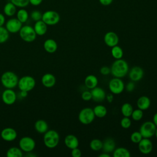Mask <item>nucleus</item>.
<instances>
[{
  "label": "nucleus",
  "mask_w": 157,
  "mask_h": 157,
  "mask_svg": "<svg viewBox=\"0 0 157 157\" xmlns=\"http://www.w3.org/2000/svg\"><path fill=\"white\" fill-rule=\"evenodd\" d=\"M121 126L124 129H128L131 125V121L129 117H124L120 121Z\"/></svg>",
  "instance_id": "58836bf2"
},
{
  "label": "nucleus",
  "mask_w": 157,
  "mask_h": 157,
  "mask_svg": "<svg viewBox=\"0 0 157 157\" xmlns=\"http://www.w3.org/2000/svg\"><path fill=\"white\" fill-rule=\"evenodd\" d=\"M93 110L95 117L98 118H103L107 115V113L106 107L102 105H97Z\"/></svg>",
  "instance_id": "c85d7f7f"
},
{
  "label": "nucleus",
  "mask_w": 157,
  "mask_h": 157,
  "mask_svg": "<svg viewBox=\"0 0 157 157\" xmlns=\"http://www.w3.org/2000/svg\"><path fill=\"white\" fill-rule=\"evenodd\" d=\"M22 24L17 18H11L6 21L5 28L10 33H17L22 27Z\"/></svg>",
  "instance_id": "9b49d317"
},
{
  "label": "nucleus",
  "mask_w": 157,
  "mask_h": 157,
  "mask_svg": "<svg viewBox=\"0 0 157 157\" xmlns=\"http://www.w3.org/2000/svg\"><path fill=\"white\" fill-rule=\"evenodd\" d=\"M18 145L22 151L25 152H31L36 147V142L32 137L25 136L20 139Z\"/></svg>",
  "instance_id": "9d476101"
},
{
  "label": "nucleus",
  "mask_w": 157,
  "mask_h": 157,
  "mask_svg": "<svg viewBox=\"0 0 157 157\" xmlns=\"http://www.w3.org/2000/svg\"><path fill=\"white\" fill-rule=\"evenodd\" d=\"M64 144L69 149H73L78 147L79 142L77 137L72 134H69L64 138Z\"/></svg>",
  "instance_id": "6ab92c4d"
},
{
  "label": "nucleus",
  "mask_w": 157,
  "mask_h": 157,
  "mask_svg": "<svg viewBox=\"0 0 157 157\" xmlns=\"http://www.w3.org/2000/svg\"><path fill=\"white\" fill-rule=\"evenodd\" d=\"M91 93L92 96V99L96 102H102L105 99L106 94L105 91L100 88L96 86L91 89Z\"/></svg>",
  "instance_id": "f3484780"
},
{
  "label": "nucleus",
  "mask_w": 157,
  "mask_h": 157,
  "mask_svg": "<svg viewBox=\"0 0 157 157\" xmlns=\"http://www.w3.org/2000/svg\"><path fill=\"white\" fill-rule=\"evenodd\" d=\"M104 40L105 44L108 47H112L118 44L119 39L118 36L113 31H109L105 33V34L104 35Z\"/></svg>",
  "instance_id": "2eb2a0df"
},
{
  "label": "nucleus",
  "mask_w": 157,
  "mask_h": 157,
  "mask_svg": "<svg viewBox=\"0 0 157 157\" xmlns=\"http://www.w3.org/2000/svg\"><path fill=\"white\" fill-rule=\"evenodd\" d=\"M1 137L5 141H13L17 138V132L15 129L12 128H5L1 132Z\"/></svg>",
  "instance_id": "4468645a"
},
{
  "label": "nucleus",
  "mask_w": 157,
  "mask_h": 157,
  "mask_svg": "<svg viewBox=\"0 0 157 157\" xmlns=\"http://www.w3.org/2000/svg\"><path fill=\"white\" fill-rule=\"evenodd\" d=\"M34 128L36 131L40 134H44L48 131V125L44 120H38L34 123Z\"/></svg>",
  "instance_id": "393cba45"
},
{
  "label": "nucleus",
  "mask_w": 157,
  "mask_h": 157,
  "mask_svg": "<svg viewBox=\"0 0 157 157\" xmlns=\"http://www.w3.org/2000/svg\"><path fill=\"white\" fill-rule=\"evenodd\" d=\"M90 147L93 151H99L102 148V142L98 139H93L90 143Z\"/></svg>",
  "instance_id": "473e14b6"
},
{
  "label": "nucleus",
  "mask_w": 157,
  "mask_h": 157,
  "mask_svg": "<svg viewBox=\"0 0 157 157\" xmlns=\"http://www.w3.org/2000/svg\"><path fill=\"white\" fill-rule=\"evenodd\" d=\"M153 123L156 125V126H157V112L155 113L153 115Z\"/></svg>",
  "instance_id": "09e8293b"
},
{
  "label": "nucleus",
  "mask_w": 157,
  "mask_h": 157,
  "mask_svg": "<svg viewBox=\"0 0 157 157\" xmlns=\"http://www.w3.org/2000/svg\"><path fill=\"white\" fill-rule=\"evenodd\" d=\"M144 76L143 69L139 66L132 67L129 73V77L132 82H138Z\"/></svg>",
  "instance_id": "dca6fc26"
},
{
  "label": "nucleus",
  "mask_w": 157,
  "mask_h": 157,
  "mask_svg": "<svg viewBox=\"0 0 157 157\" xmlns=\"http://www.w3.org/2000/svg\"><path fill=\"white\" fill-rule=\"evenodd\" d=\"M110 73L113 76L117 78H122L124 77L128 72L129 66L128 63L121 59H116L110 67Z\"/></svg>",
  "instance_id": "f257e3e1"
},
{
  "label": "nucleus",
  "mask_w": 157,
  "mask_h": 157,
  "mask_svg": "<svg viewBox=\"0 0 157 157\" xmlns=\"http://www.w3.org/2000/svg\"><path fill=\"white\" fill-rule=\"evenodd\" d=\"M110 68L108 66H103L100 69V72L103 75H107L110 73Z\"/></svg>",
  "instance_id": "a19ab883"
},
{
  "label": "nucleus",
  "mask_w": 157,
  "mask_h": 157,
  "mask_svg": "<svg viewBox=\"0 0 157 157\" xmlns=\"http://www.w3.org/2000/svg\"><path fill=\"white\" fill-rule=\"evenodd\" d=\"M134 88H135V84L132 81L128 82L126 85V90L128 92L132 91L134 90Z\"/></svg>",
  "instance_id": "37998d69"
},
{
  "label": "nucleus",
  "mask_w": 157,
  "mask_h": 157,
  "mask_svg": "<svg viewBox=\"0 0 157 157\" xmlns=\"http://www.w3.org/2000/svg\"><path fill=\"white\" fill-rule=\"evenodd\" d=\"M44 48L47 52L49 53H53L56 51L58 48V45L54 39H47L44 43Z\"/></svg>",
  "instance_id": "412c9836"
},
{
  "label": "nucleus",
  "mask_w": 157,
  "mask_h": 157,
  "mask_svg": "<svg viewBox=\"0 0 157 157\" xmlns=\"http://www.w3.org/2000/svg\"><path fill=\"white\" fill-rule=\"evenodd\" d=\"M99 157H110V155L108 153H105V152H103L102 153L100 154L99 155Z\"/></svg>",
  "instance_id": "8fccbe9b"
},
{
  "label": "nucleus",
  "mask_w": 157,
  "mask_h": 157,
  "mask_svg": "<svg viewBox=\"0 0 157 157\" xmlns=\"http://www.w3.org/2000/svg\"><path fill=\"white\" fill-rule=\"evenodd\" d=\"M71 155L73 157H80L82 155V152H81L80 150L77 147V148L72 149Z\"/></svg>",
  "instance_id": "79ce46f5"
},
{
  "label": "nucleus",
  "mask_w": 157,
  "mask_h": 157,
  "mask_svg": "<svg viewBox=\"0 0 157 157\" xmlns=\"http://www.w3.org/2000/svg\"><path fill=\"white\" fill-rule=\"evenodd\" d=\"M9 38V33L3 26H0V44L6 42Z\"/></svg>",
  "instance_id": "72a5a7b5"
},
{
  "label": "nucleus",
  "mask_w": 157,
  "mask_h": 157,
  "mask_svg": "<svg viewBox=\"0 0 157 157\" xmlns=\"http://www.w3.org/2000/svg\"><path fill=\"white\" fill-rule=\"evenodd\" d=\"M18 78L15 73L12 71L4 72L1 77V82L6 88L12 89L18 85Z\"/></svg>",
  "instance_id": "f03ea898"
},
{
  "label": "nucleus",
  "mask_w": 157,
  "mask_h": 157,
  "mask_svg": "<svg viewBox=\"0 0 157 157\" xmlns=\"http://www.w3.org/2000/svg\"><path fill=\"white\" fill-rule=\"evenodd\" d=\"M99 1L103 6H109L112 2L113 0H99Z\"/></svg>",
  "instance_id": "49530a36"
},
{
  "label": "nucleus",
  "mask_w": 157,
  "mask_h": 157,
  "mask_svg": "<svg viewBox=\"0 0 157 157\" xmlns=\"http://www.w3.org/2000/svg\"><path fill=\"white\" fill-rule=\"evenodd\" d=\"M111 54L115 59H121V58H122L123 55V51L120 46L117 45L112 47Z\"/></svg>",
  "instance_id": "2f4dec72"
},
{
  "label": "nucleus",
  "mask_w": 157,
  "mask_h": 157,
  "mask_svg": "<svg viewBox=\"0 0 157 157\" xmlns=\"http://www.w3.org/2000/svg\"><path fill=\"white\" fill-rule=\"evenodd\" d=\"M105 99L107 100V101L109 103H111L113 100V96L112 94V93H108L106 94V96H105Z\"/></svg>",
  "instance_id": "a18cd8bd"
},
{
  "label": "nucleus",
  "mask_w": 157,
  "mask_h": 157,
  "mask_svg": "<svg viewBox=\"0 0 157 157\" xmlns=\"http://www.w3.org/2000/svg\"><path fill=\"white\" fill-rule=\"evenodd\" d=\"M156 139H157V126H156V131H155V134Z\"/></svg>",
  "instance_id": "603ef678"
},
{
  "label": "nucleus",
  "mask_w": 157,
  "mask_h": 157,
  "mask_svg": "<svg viewBox=\"0 0 157 157\" xmlns=\"http://www.w3.org/2000/svg\"><path fill=\"white\" fill-rule=\"evenodd\" d=\"M113 157H130L131 153L129 150L124 147L115 148L113 151Z\"/></svg>",
  "instance_id": "bb28decb"
},
{
  "label": "nucleus",
  "mask_w": 157,
  "mask_h": 157,
  "mask_svg": "<svg viewBox=\"0 0 157 157\" xmlns=\"http://www.w3.org/2000/svg\"><path fill=\"white\" fill-rule=\"evenodd\" d=\"M6 156L7 157H22V150L20 148V147H12L7 151Z\"/></svg>",
  "instance_id": "c756f323"
},
{
  "label": "nucleus",
  "mask_w": 157,
  "mask_h": 157,
  "mask_svg": "<svg viewBox=\"0 0 157 157\" xmlns=\"http://www.w3.org/2000/svg\"><path fill=\"white\" fill-rule=\"evenodd\" d=\"M29 4L34 6H39L43 1V0H29Z\"/></svg>",
  "instance_id": "c03bdc74"
},
{
  "label": "nucleus",
  "mask_w": 157,
  "mask_h": 157,
  "mask_svg": "<svg viewBox=\"0 0 157 157\" xmlns=\"http://www.w3.org/2000/svg\"><path fill=\"white\" fill-rule=\"evenodd\" d=\"M27 95H28V92L25 91H21L20 96H21L22 98H25V97H26Z\"/></svg>",
  "instance_id": "3c124183"
},
{
  "label": "nucleus",
  "mask_w": 157,
  "mask_h": 157,
  "mask_svg": "<svg viewBox=\"0 0 157 157\" xmlns=\"http://www.w3.org/2000/svg\"><path fill=\"white\" fill-rule=\"evenodd\" d=\"M156 128V126L153 121H148L141 125L139 129V132L143 138L150 139L155 135Z\"/></svg>",
  "instance_id": "6e6552de"
},
{
  "label": "nucleus",
  "mask_w": 157,
  "mask_h": 157,
  "mask_svg": "<svg viewBox=\"0 0 157 157\" xmlns=\"http://www.w3.org/2000/svg\"><path fill=\"white\" fill-rule=\"evenodd\" d=\"M151 101L148 97L146 96H142L139 98L137 101V106L138 109L142 110H147L150 106Z\"/></svg>",
  "instance_id": "5701e85b"
},
{
  "label": "nucleus",
  "mask_w": 157,
  "mask_h": 157,
  "mask_svg": "<svg viewBox=\"0 0 157 157\" xmlns=\"http://www.w3.org/2000/svg\"><path fill=\"white\" fill-rule=\"evenodd\" d=\"M3 12L7 17H12L17 13V7L11 2H7L4 6Z\"/></svg>",
  "instance_id": "a878e982"
},
{
  "label": "nucleus",
  "mask_w": 157,
  "mask_h": 157,
  "mask_svg": "<svg viewBox=\"0 0 157 157\" xmlns=\"http://www.w3.org/2000/svg\"><path fill=\"white\" fill-rule=\"evenodd\" d=\"M78 118L79 121L82 124L86 125L93 121L95 118V115L92 109L90 107H85L80 111Z\"/></svg>",
  "instance_id": "423d86ee"
},
{
  "label": "nucleus",
  "mask_w": 157,
  "mask_h": 157,
  "mask_svg": "<svg viewBox=\"0 0 157 157\" xmlns=\"http://www.w3.org/2000/svg\"><path fill=\"white\" fill-rule=\"evenodd\" d=\"M19 34L21 39L26 42H33L37 36L34 28L29 25L22 26L19 31Z\"/></svg>",
  "instance_id": "39448f33"
},
{
  "label": "nucleus",
  "mask_w": 157,
  "mask_h": 157,
  "mask_svg": "<svg viewBox=\"0 0 157 157\" xmlns=\"http://www.w3.org/2000/svg\"><path fill=\"white\" fill-rule=\"evenodd\" d=\"M30 17L31 19L34 21H37L39 20H42V13L40 12V11L37 10H34L31 12L30 14Z\"/></svg>",
  "instance_id": "4c0bfd02"
},
{
  "label": "nucleus",
  "mask_w": 157,
  "mask_h": 157,
  "mask_svg": "<svg viewBox=\"0 0 157 157\" xmlns=\"http://www.w3.org/2000/svg\"><path fill=\"white\" fill-rule=\"evenodd\" d=\"M2 100L5 104L12 105L13 104L17 99V95L15 92L10 88L6 89L2 93L1 95Z\"/></svg>",
  "instance_id": "f8f14e48"
},
{
  "label": "nucleus",
  "mask_w": 157,
  "mask_h": 157,
  "mask_svg": "<svg viewBox=\"0 0 157 157\" xmlns=\"http://www.w3.org/2000/svg\"><path fill=\"white\" fill-rule=\"evenodd\" d=\"M109 88L112 94H119L123 91L124 89V84L120 78L115 77L110 80L109 83Z\"/></svg>",
  "instance_id": "1a4fd4ad"
},
{
  "label": "nucleus",
  "mask_w": 157,
  "mask_h": 157,
  "mask_svg": "<svg viewBox=\"0 0 157 157\" xmlns=\"http://www.w3.org/2000/svg\"><path fill=\"white\" fill-rule=\"evenodd\" d=\"M42 20L47 25L53 26L58 23L60 20V16L57 12L49 10L42 13Z\"/></svg>",
  "instance_id": "0eeeda50"
},
{
  "label": "nucleus",
  "mask_w": 157,
  "mask_h": 157,
  "mask_svg": "<svg viewBox=\"0 0 157 157\" xmlns=\"http://www.w3.org/2000/svg\"><path fill=\"white\" fill-rule=\"evenodd\" d=\"M42 84L46 88L53 87L56 83V78L51 73H46L42 75L41 78Z\"/></svg>",
  "instance_id": "a211bd4d"
},
{
  "label": "nucleus",
  "mask_w": 157,
  "mask_h": 157,
  "mask_svg": "<svg viewBox=\"0 0 157 157\" xmlns=\"http://www.w3.org/2000/svg\"><path fill=\"white\" fill-rule=\"evenodd\" d=\"M17 85L20 91L28 92L34 88L36 86V80L32 76L25 75L18 79Z\"/></svg>",
  "instance_id": "20e7f679"
},
{
  "label": "nucleus",
  "mask_w": 157,
  "mask_h": 157,
  "mask_svg": "<svg viewBox=\"0 0 157 157\" xmlns=\"http://www.w3.org/2000/svg\"><path fill=\"white\" fill-rule=\"evenodd\" d=\"M6 22V18L4 14L0 13V26H3Z\"/></svg>",
  "instance_id": "de8ad7c7"
},
{
  "label": "nucleus",
  "mask_w": 157,
  "mask_h": 157,
  "mask_svg": "<svg viewBox=\"0 0 157 157\" xmlns=\"http://www.w3.org/2000/svg\"><path fill=\"white\" fill-rule=\"evenodd\" d=\"M33 28L36 34L40 36L44 35L47 31V25L42 20L36 21Z\"/></svg>",
  "instance_id": "aec40b11"
},
{
  "label": "nucleus",
  "mask_w": 157,
  "mask_h": 157,
  "mask_svg": "<svg viewBox=\"0 0 157 157\" xmlns=\"http://www.w3.org/2000/svg\"><path fill=\"white\" fill-rule=\"evenodd\" d=\"M84 83L86 88L91 90L94 87L97 86L98 83V80L95 75H88L85 77L84 80Z\"/></svg>",
  "instance_id": "b1692460"
},
{
  "label": "nucleus",
  "mask_w": 157,
  "mask_h": 157,
  "mask_svg": "<svg viewBox=\"0 0 157 157\" xmlns=\"http://www.w3.org/2000/svg\"><path fill=\"white\" fill-rule=\"evenodd\" d=\"M81 97H82V99L85 101H88L92 99L91 91H84L83 92H82L81 94Z\"/></svg>",
  "instance_id": "ea45409f"
},
{
  "label": "nucleus",
  "mask_w": 157,
  "mask_h": 157,
  "mask_svg": "<svg viewBox=\"0 0 157 157\" xmlns=\"http://www.w3.org/2000/svg\"><path fill=\"white\" fill-rule=\"evenodd\" d=\"M142 138L143 137L139 131L133 132L130 136L131 140L134 144H138L142 140Z\"/></svg>",
  "instance_id": "e433bc0d"
},
{
  "label": "nucleus",
  "mask_w": 157,
  "mask_h": 157,
  "mask_svg": "<svg viewBox=\"0 0 157 157\" xmlns=\"http://www.w3.org/2000/svg\"><path fill=\"white\" fill-rule=\"evenodd\" d=\"M138 147L139 151L144 155L150 153L153 149V144L148 138H142L138 143Z\"/></svg>",
  "instance_id": "ddd939ff"
},
{
  "label": "nucleus",
  "mask_w": 157,
  "mask_h": 157,
  "mask_svg": "<svg viewBox=\"0 0 157 157\" xmlns=\"http://www.w3.org/2000/svg\"><path fill=\"white\" fill-rule=\"evenodd\" d=\"M115 148V142L114 140L110 137H108L102 142V150L105 153L113 152Z\"/></svg>",
  "instance_id": "4be33fe9"
},
{
  "label": "nucleus",
  "mask_w": 157,
  "mask_h": 157,
  "mask_svg": "<svg viewBox=\"0 0 157 157\" xmlns=\"http://www.w3.org/2000/svg\"><path fill=\"white\" fill-rule=\"evenodd\" d=\"M17 18L22 23H26L29 18V13L28 11L24 8H20L16 13Z\"/></svg>",
  "instance_id": "cd10ccee"
},
{
  "label": "nucleus",
  "mask_w": 157,
  "mask_h": 157,
  "mask_svg": "<svg viewBox=\"0 0 157 157\" xmlns=\"http://www.w3.org/2000/svg\"><path fill=\"white\" fill-rule=\"evenodd\" d=\"M133 111L132 106L128 102L124 103L121 107V112L124 117H131Z\"/></svg>",
  "instance_id": "7c9ffc66"
},
{
  "label": "nucleus",
  "mask_w": 157,
  "mask_h": 157,
  "mask_svg": "<svg viewBox=\"0 0 157 157\" xmlns=\"http://www.w3.org/2000/svg\"><path fill=\"white\" fill-rule=\"evenodd\" d=\"M59 141V136L57 131L55 130H48L44 133V145L48 148H55Z\"/></svg>",
  "instance_id": "7ed1b4c3"
},
{
  "label": "nucleus",
  "mask_w": 157,
  "mask_h": 157,
  "mask_svg": "<svg viewBox=\"0 0 157 157\" xmlns=\"http://www.w3.org/2000/svg\"><path fill=\"white\" fill-rule=\"evenodd\" d=\"M10 2H12L17 7L24 8L28 6L29 4V0H10Z\"/></svg>",
  "instance_id": "c9c22d12"
},
{
  "label": "nucleus",
  "mask_w": 157,
  "mask_h": 157,
  "mask_svg": "<svg viewBox=\"0 0 157 157\" xmlns=\"http://www.w3.org/2000/svg\"><path fill=\"white\" fill-rule=\"evenodd\" d=\"M143 110L139 109H136V110H133L132 112V114H131V117L132 118L135 120V121H139L140 120L142 117H143Z\"/></svg>",
  "instance_id": "f704fd0d"
}]
</instances>
